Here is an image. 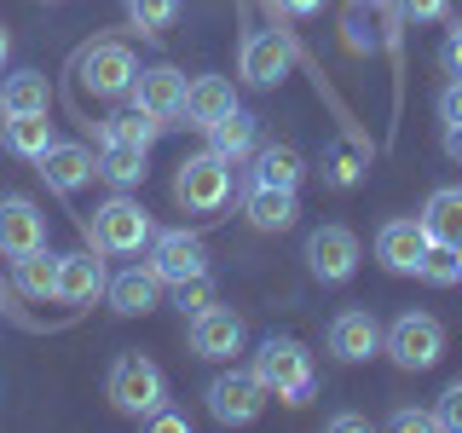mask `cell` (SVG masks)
I'll return each instance as SVG.
<instances>
[{"mask_svg":"<svg viewBox=\"0 0 462 433\" xmlns=\"http://www.w3.org/2000/svg\"><path fill=\"white\" fill-rule=\"evenodd\" d=\"M249 370L260 375V387H266L272 399H283V404H312V393H318L312 353H307L300 341H289V336L260 341V353H254Z\"/></svg>","mask_w":462,"mask_h":433,"instance_id":"obj_1","label":"cell"},{"mask_svg":"<svg viewBox=\"0 0 462 433\" xmlns=\"http://www.w3.org/2000/svg\"><path fill=\"white\" fill-rule=\"evenodd\" d=\"M105 393H110V404L122 416H134V422H151L156 410H162V399H168V375L151 364L144 353H122L110 364V375H105Z\"/></svg>","mask_w":462,"mask_h":433,"instance_id":"obj_2","label":"cell"},{"mask_svg":"<svg viewBox=\"0 0 462 433\" xmlns=\"http://www.w3.org/2000/svg\"><path fill=\"white\" fill-rule=\"evenodd\" d=\"M382 353L393 358L399 370H433V364H439V353H445L439 318H428V312H399L393 324L382 329Z\"/></svg>","mask_w":462,"mask_h":433,"instance_id":"obj_3","label":"cell"},{"mask_svg":"<svg viewBox=\"0 0 462 433\" xmlns=\"http://www.w3.org/2000/svg\"><path fill=\"white\" fill-rule=\"evenodd\" d=\"M93 249L98 254H139V249H151V237H156V226H151V214L139 208L134 197H110L105 208L93 214Z\"/></svg>","mask_w":462,"mask_h":433,"instance_id":"obj_4","label":"cell"},{"mask_svg":"<svg viewBox=\"0 0 462 433\" xmlns=\"http://www.w3.org/2000/svg\"><path fill=\"white\" fill-rule=\"evenodd\" d=\"M266 399H272V393L260 387V375H254V370H237V364L220 370V375L208 382V416H214L220 428H249L254 416L266 410Z\"/></svg>","mask_w":462,"mask_h":433,"instance_id":"obj_5","label":"cell"},{"mask_svg":"<svg viewBox=\"0 0 462 433\" xmlns=\"http://www.w3.org/2000/svg\"><path fill=\"white\" fill-rule=\"evenodd\" d=\"M173 197H180L191 214L226 208V197H231V162H226V156H214V151L185 156L180 173H173Z\"/></svg>","mask_w":462,"mask_h":433,"instance_id":"obj_6","label":"cell"},{"mask_svg":"<svg viewBox=\"0 0 462 433\" xmlns=\"http://www.w3.org/2000/svg\"><path fill=\"white\" fill-rule=\"evenodd\" d=\"M243 341H249V324L231 307H202L191 318V353L208 358V364H231L243 353Z\"/></svg>","mask_w":462,"mask_h":433,"instance_id":"obj_7","label":"cell"},{"mask_svg":"<svg viewBox=\"0 0 462 433\" xmlns=\"http://www.w3.org/2000/svg\"><path fill=\"white\" fill-rule=\"evenodd\" d=\"M134 76H139V64H134V52H127L122 41H98V47L81 52V87L98 93V98L134 93Z\"/></svg>","mask_w":462,"mask_h":433,"instance_id":"obj_8","label":"cell"},{"mask_svg":"<svg viewBox=\"0 0 462 433\" xmlns=\"http://www.w3.org/2000/svg\"><path fill=\"white\" fill-rule=\"evenodd\" d=\"M151 272L168 289L185 283V278H202V272H208V249H202L197 231H156L151 237Z\"/></svg>","mask_w":462,"mask_h":433,"instance_id":"obj_9","label":"cell"},{"mask_svg":"<svg viewBox=\"0 0 462 433\" xmlns=\"http://www.w3.org/2000/svg\"><path fill=\"white\" fill-rule=\"evenodd\" d=\"M307 266L318 283H346L358 272V237L346 226H318L307 237Z\"/></svg>","mask_w":462,"mask_h":433,"instance_id":"obj_10","label":"cell"},{"mask_svg":"<svg viewBox=\"0 0 462 433\" xmlns=\"http://www.w3.org/2000/svg\"><path fill=\"white\" fill-rule=\"evenodd\" d=\"M428 231L422 220H387L375 231V260H382L387 272H399V278H422V260H428Z\"/></svg>","mask_w":462,"mask_h":433,"instance_id":"obj_11","label":"cell"},{"mask_svg":"<svg viewBox=\"0 0 462 433\" xmlns=\"http://www.w3.org/2000/svg\"><path fill=\"white\" fill-rule=\"evenodd\" d=\"M35 249H47V214L29 197H0V254L23 260Z\"/></svg>","mask_w":462,"mask_h":433,"instance_id":"obj_12","label":"cell"},{"mask_svg":"<svg viewBox=\"0 0 462 433\" xmlns=\"http://www.w3.org/2000/svg\"><path fill=\"white\" fill-rule=\"evenodd\" d=\"M289 41L278 29H254V35H243V58H237V76L249 87H278L289 76Z\"/></svg>","mask_w":462,"mask_h":433,"instance_id":"obj_13","label":"cell"},{"mask_svg":"<svg viewBox=\"0 0 462 433\" xmlns=\"http://www.w3.org/2000/svg\"><path fill=\"white\" fill-rule=\"evenodd\" d=\"M162 278L151 272V260L144 266H127V272H116V278L105 283V300H110V312L116 318H144V312H156L162 307Z\"/></svg>","mask_w":462,"mask_h":433,"instance_id":"obj_14","label":"cell"},{"mask_svg":"<svg viewBox=\"0 0 462 433\" xmlns=\"http://www.w3.org/2000/svg\"><path fill=\"white\" fill-rule=\"evenodd\" d=\"M105 260H98L93 249H76V254H58V295L64 307H87V300L105 295Z\"/></svg>","mask_w":462,"mask_h":433,"instance_id":"obj_15","label":"cell"},{"mask_svg":"<svg viewBox=\"0 0 462 433\" xmlns=\"http://www.w3.org/2000/svg\"><path fill=\"white\" fill-rule=\"evenodd\" d=\"M329 353H336L341 364H365V358L382 353V324L358 307L336 312V324H329Z\"/></svg>","mask_w":462,"mask_h":433,"instance_id":"obj_16","label":"cell"},{"mask_svg":"<svg viewBox=\"0 0 462 433\" xmlns=\"http://www.w3.org/2000/svg\"><path fill=\"white\" fill-rule=\"evenodd\" d=\"M231 110H237V93H231L226 76H197L185 87V105H180L185 127H197V134H208V127L220 122V115H231Z\"/></svg>","mask_w":462,"mask_h":433,"instance_id":"obj_17","label":"cell"},{"mask_svg":"<svg viewBox=\"0 0 462 433\" xmlns=\"http://www.w3.org/2000/svg\"><path fill=\"white\" fill-rule=\"evenodd\" d=\"M98 173V156L87 151V144H47V156H41V180L52 185L58 197H69V191H81L87 180Z\"/></svg>","mask_w":462,"mask_h":433,"instance_id":"obj_18","label":"cell"},{"mask_svg":"<svg viewBox=\"0 0 462 433\" xmlns=\"http://www.w3.org/2000/svg\"><path fill=\"white\" fill-rule=\"evenodd\" d=\"M185 87H191V81H185L173 64H151V69L134 76V105L168 122V115H180V105H185Z\"/></svg>","mask_w":462,"mask_h":433,"instance_id":"obj_19","label":"cell"},{"mask_svg":"<svg viewBox=\"0 0 462 433\" xmlns=\"http://www.w3.org/2000/svg\"><path fill=\"white\" fill-rule=\"evenodd\" d=\"M243 214H249L254 231H289L300 220V202H295V191H278V185H249L243 191Z\"/></svg>","mask_w":462,"mask_h":433,"instance_id":"obj_20","label":"cell"},{"mask_svg":"<svg viewBox=\"0 0 462 433\" xmlns=\"http://www.w3.org/2000/svg\"><path fill=\"white\" fill-rule=\"evenodd\" d=\"M0 144H6L12 156H23V162H41L52 144V122L47 110H23V115H6L0 122Z\"/></svg>","mask_w":462,"mask_h":433,"instance_id":"obj_21","label":"cell"},{"mask_svg":"<svg viewBox=\"0 0 462 433\" xmlns=\"http://www.w3.org/2000/svg\"><path fill=\"white\" fill-rule=\"evenodd\" d=\"M422 231H428V243H439V249H457L462 243V185H445V191L428 197Z\"/></svg>","mask_w":462,"mask_h":433,"instance_id":"obj_22","label":"cell"},{"mask_svg":"<svg viewBox=\"0 0 462 433\" xmlns=\"http://www.w3.org/2000/svg\"><path fill=\"white\" fill-rule=\"evenodd\" d=\"M307 162H300L295 144H260L254 151V168H249V185H278V191H295Z\"/></svg>","mask_w":462,"mask_h":433,"instance_id":"obj_23","label":"cell"},{"mask_svg":"<svg viewBox=\"0 0 462 433\" xmlns=\"http://www.w3.org/2000/svg\"><path fill=\"white\" fill-rule=\"evenodd\" d=\"M254 134H260V127H254V115L237 105L231 115H220V122L208 127V151H214V156H226V162L237 168L243 156H254Z\"/></svg>","mask_w":462,"mask_h":433,"instance_id":"obj_24","label":"cell"},{"mask_svg":"<svg viewBox=\"0 0 462 433\" xmlns=\"http://www.w3.org/2000/svg\"><path fill=\"white\" fill-rule=\"evenodd\" d=\"M162 115H151V110H116V115H105L98 122V134H105V144H139V151H151L156 139H162Z\"/></svg>","mask_w":462,"mask_h":433,"instance_id":"obj_25","label":"cell"},{"mask_svg":"<svg viewBox=\"0 0 462 433\" xmlns=\"http://www.w3.org/2000/svg\"><path fill=\"white\" fill-rule=\"evenodd\" d=\"M52 105V87L41 69H18V76L0 81V115H23V110H47Z\"/></svg>","mask_w":462,"mask_h":433,"instance_id":"obj_26","label":"cell"},{"mask_svg":"<svg viewBox=\"0 0 462 433\" xmlns=\"http://www.w3.org/2000/svg\"><path fill=\"white\" fill-rule=\"evenodd\" d=\"M144 151L139 144H105L98 151V180H110L116 191H134V185H144Z\"/></svg>","mask_w":462,"mask_h":433,"instance_id":"obj_27","label":"cell"},{"mask_svg":"<svg viewBox=\"0 0 462 433\" xmlns=\"http://www.w3.org/2000/svg\"><path fill=\"white\" fill-rule=\"evenodd\" d=\"M12 266H18V289H23L29 300H52V295H58V254L35 249V254L12 260Z\"/></svg>","mask_w":462,"mask_h":433,"instance_id":"obj_28","label":"cell"},{"mask_svg":"<svg viewBox=\"0 0 462 433\" xmlns=\"http://www.w3.org/2000/svg\"><path fill=\"white\" fill-rule=\"evenodd\" d=\"M127 18H134L139 35H168L173 23H180V0H127Z\"/></svg>","mask_w":462,"mask_h":433,"instance_id":"obj_29","label":"cell"},{"mask_svg":"<svg viewBox=\"0 0 462 433\" xmlns=\"http://www.w3.org/2000/svg\"><path fill=\"white\" fill-rule=\"evenodd\" d=\"M422 278H428V283H439V289L462 283V243H457V249H439V243H433L428 260H422Z\"/></svg>","mask_w":462,"mask_h":433,"instance_id":"obj_30","label":"cell"},{"mask_svg":"<svg viewBox=\"0 0 462 433\" xmlns=\"http://www.w3.org/2000/svg\"><path fill=\"white\" fill-rule=\"evenodd\" d=\"M358 173H365V162H358V151H346V144H329V151H324V180L336 185V191H346V185H358Z\"/></svg>","mask_w":462,"mask_h":433,"instance_id":"obj_31","label":"cell"},{"mask_svg":"<svg viewBox=\"0 0 462 433\" xmlns=\"http://www.w3.org/2000/svg\"><path fill=\"white\" fill-rule=\"evenodd\" d=\"M173 307L180 312H202V307H214V283H208V272L202 278H185V283H173Z\"/></svg>","mask_w":462,"mask_h":433,"instance_id":"obj_32","label":"cell"},{"mask_svg":"<svg viewBox=\"0 0 462 433\" xmlns=\"http://www.w3.org/2000/svg\"><path fill=\"white\" fill-rule=\"evenodd\" d=\"M433 422H439L445 433H462V382L445 387V399H439V410H433Z\"/></svg>","mask_w":462,"mask_h":433,"instance_id":"obj_33","label":"cell"},{"mask_svg":"<svg viewBox=\"0 0 462 433\" xmlns=\"http://www.w3.org/2000/svg\"><path fill=\"white\" fill-rule=\"evenodd\" d=\"M387 428H399V433H428V428H439V422H433V410H393V416H387Z\"/></svg>","mask_w":462,"mask_h":433,"instance_id":"obj_34","label":"cell"},{"mask_svg":"<svg viewBox=\"0 0 462 433\" xmlns=\"http://www.w3.org/2000/svg\"><path fill=\"white\" fill-rule=\"evenodd\" d=\"M439 64H445V76H462V29H451L439 41Z\"/></svg>","mask_w":462,"mask_h":433,"instance_id":"obj_35","label":"cell"},{"mask_svg":"<svg viewBox=\"0 0 462 433\" xmlns=\"http://www.w3.org/2000/svg\"><path fill=\"white\" fill-rule=\"evenodd\" d=\"M439 122H462V76H451V87L439 93Z\"/></svg>","mask_w":462,"mask_h":433,"instance_id":"obj_36","label":"cell"},{"mask_svg":"<svg viewBox=\"0 0 462 433\" xmlns=\"http://www.w3.org/2000/svg\"><path fill=\"white\" fill-rule=\"evenodd\" d=\"M404 12L416 23H433V18H445V0H404Z\"/></svg>","mask_w":462,"mask_h":433,"instance_id":"obj_37","label":"cell"},{"mask_svg":"<svg viewBox=\"0 0 462 433\" xmlns=\"http://www.w3.org/2000/svg\"><path fill=\"white\" fill-rule=\"evenodd\" d=\"M278 12H289V18H312V12H324L329 0H272Z\"/></svg>","mask_w":462,"mask_h":433,"instance_id":"obj_38","label":"cell"},{"mask_svg":"<svg viewBox=\"0 0 462 433\" xmlns=\"http://www.w3.org/2000/svg\"><path fill=\"white\" fill-rule=\"evenodd\" d=\"M329 428H336V433H365V428H370V416H358V410H341V416H329Z\"/></svg>","mask_w":462,"mask_h":433,"instance_id":"obj_39","label":"cell"},{"mask_svg":"<svg viewBox=\"0 0 462 433\" xmlns=\"http://www.w3.org/2000/svg\"><path fill=\"white\" fill-rule=\"evenodd\" d=\"M151 428H162V433H185L191 422H185L180 410H156V416H151Z\"/></svg>","mask_w":462,"mask_h":433,"instance_id":"obj_40","label":"cell"},{"mask_svg":"<svg viewBox=\"0 0 462 433\" xmlns=\"http://www.w3.org/2000/svg\"><path fill=\"white\" fill-rule=\"evenodd\" d=\"M445 156L462 162V122H445Z\"/></svg>","mask_w":462,"mask_h":433,"instance_id":"obj_41","label":"cell"},{"mask_svg":"<svg viewBox=\"0 0 462 433\" xmlns=\"http://www.w3.org/2000/svg\"><path fill=\"white\" fill-rule=\"evenodd\" d=\"M6 52H12V35H6V23H0V64H6Z\"/></svg>","mask_w":462,"mask_h":433,"instance_id":"obj_42","label":"cell"}]
</instances>
